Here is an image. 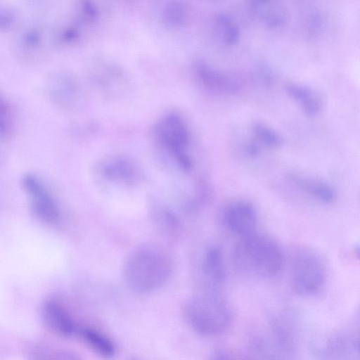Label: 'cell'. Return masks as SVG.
<instances>
[{
    "mask_svg": "<svg viewBox=\"0 0 360 360\" xmlns=\"http://www.w3.org/2000/svg\"><path fill=\"white\" fill-rule=\"evenodd\" d=\"M14 122L8 101L0 96V139L8 142L13 136Z\"/></svg>",
    "mask_w": 360,
    "mask_h": 360,
    "instance_id": "cell-17",
    "label": "cell"
},
{
    "mask_svg": "<svg viewBox=\"0 0 360 360\" xmlns=\"http://www.w3.org/2000/svg\"><path fill=\"white\" fill-rule=\"evenodd\" d=\"M21 185L35 215L46 224H56L60 216L58 206L44 181L28 173L22 177Z\"/></svg>",
    "mask_w": 360,
    "mask_h": 360,
    "instance_id": "cell-5",
    "label": "cell"
},
{
    "mask_svg": "<svg viewBox=\"0 0 360 360\" xmlns=\"http://www.w3.org/2000/svg\"><path fill=\"white\" fill-rule=\"evenodd\" d=\"M289 178L307 193L321 202L330 203L336 199L337 194L334 188L324 182L302 178L294 174H291Z\"/></svg>",
    "mask_w": 360,
    "mask_h": 360,
    "instance_id": "cell-13",
    "label": "cell"
},
{
    "mask_svg": "<svg viewBox=\"0 0 360 360\" xmlns=\"http://www.w3.org/2000/svg\"><path fill=\"white\" fill-rule=\"evenodd\" d=\"M13 17L11 13L6 11H0V27L6 28L11 25Z\"/></svg>",
    "mask_w": 360,
    "mask_h": 360,
    "instance_id": "cell-20",
    "label": "cell"
},
{
    "mask_svg": "<svg viewBox=\"0 0 360 360\" xmlns=\"http://www.w3.org/2000/svg\"><path fill=\"white\" fill-rule=\"evenodd\" d=\"M81 6L84 19L86 22H94L98 15L97 8L94 1L92 0H82Z\"/></svg>",
    "mask_w": 360,
    "mask_h": 360,
    "instance_id": "cell-19",
    "label": "cell"
},
{
    "mask_svg": "<svg viewBox=\"0 0 360 360\" xmlns=\"http://www.w3.org/2000/svg\"><path fill=\"white\" fill-rule=\"evenodd\" d=\"M182 314L191 329L208 337L225 333L234 321V313L229 303L210 292L188 299L183 305Z\"/></svg>",
    "mask_w": 360,
    "mask_h": 360,
    "instance_id": "cell-2",
    "label": "cell"
},
{
    "mask_svg": "<svg viewBox=\"0 0 360 360\" xmlns=\"http://www.w3.org/2000/svg\"><path fill=\"white\" fill-rule=\"evenodd\" d=\"M326 267L323 259L315 251L298 250L291 264V284L293 290L304 297H312L323 288L326 282Z\"/></svg>",
    "mask_w": 360,
    "mask_h": 360,
    "instance_id": "cell-4",
    "label": "cell"
},
{
    "mask_svg": "<svg viewBox=\"0 0 360 360\" xmlns=\"http://www.w3.org/2000/svg\"><path fill=\"white\" fill-rule=\"evenodd\" d=\"M25 41L29 46H35L39 41V35L34 31L29 32L25 37Z\"/></svg>",
    "mask_w": 360,
    "mask_h": 360,
    "instance_id": "cell-21",
    "label": "cell"
},
{
    "mask_svg": "<svg viewBox=\"0 0 360 360\" xmlns=\"http://www.w3.org/2000/svg\"><path fill=\"white\" fill-rule=\"evenodd\" d=\"M213 24L217 37L226 46L236 45L240 37L239 27L234 20L224 13H217Z\"/></svg>",
    "mask_w": 360,
    "mask_h": 360,
    "instance_id": "cell-14",
    "label": "cell"
},
{
    "mask_svg": "<svg viewBox=\"0 0 360 360\" xmlns=\"http://www.w3.org/2000/svg\"><path fill=\"white\" fill-rule=\"evenodd\" d=\"M162 134L166 142L174 148L181 147L186 141L184 129L176 118H170L163 124Z\"/></svg>",
    "mask_w": 360,
    "mask_h": 360,
    "instance_id": "cell-16",
    "label": "cell"
},
{
    "mask_svg": "<svg viewBox=\"0 0 360 360\" xmlns=\"http://www.w3.org/2000/svg\"><path fill=\"white\" fill-rule=\"evenodd\" d=\"M187 20V10L185 5L180 1L172 0L168 2L162 11L164 23L173 28L183 26Z\"/></svg>",
    "mask_w": 360,
    "mask_h": 360,
    "instance_id": "cell-15",
    "label": "cell"
},
{
    "mask_svg": "<svg viewBox=\"0 0 360 360\" xmlns=\"http://www.w3.org/2000/svg\"><path fill=\"white\" fill-rule=\"evenodd\" d=\"M42 316L46 324L58 335L70 337L76 334L77 326L70 314L55 301H47L42 308Z\"/></svg>",
    "mask_w": 360,
    "mask_h": 360,
    "instance_id": "cell-9",
    "label": "cell"
},
{
    "mask_svg": "<svg viewBox=\"0 0 360 360\" xmlns=\"http://www.w3.org/2000/svg\"><path fill=\"white\" fill-rule=\"evenodd\" d=\"M234 260L244 273L271 278L282 269L284 255L274 240L255 231L240 238L235 249Z\"/></svg>",
    "mask_w": 360,
    "mask_h": 360,
    "instance_id": "cell-3",
    "label": "cell"
},
{
    "mask_svg": "<svg viewBox=\"0 0 360 360\" xmlns=\"http://www.w3.org/2000/svg\"><path fill=\"white\" fill-rule=\"evenodd\" d=\"M255 18L269 28L283 27L288 21V11L284 0H248Z\"/></svg>",
    "mask_w": 360,
    "mask_h": 360,
    "instance_id": "cell-8",
    "label": "cell"
},
{
    "mask_svg": "<svg viewBox=\"0 0 360 360\" xmlns=\"http://www.w3.org/2000/svg\"><path fill=\"white\" fill-rule=\"evenodd\" d=\"M195 275L208 287H216L224 281L226 266L219 247L211 245L202 250L195 262Z\"/></svg>",
    "mask_w": 360,
    "mask_h": 360,
    "instance_id": "cell-6",
    "label": "cell"
},
{
    "mask_svg": "<svg viewBox=\"0 0 360 360\" xmlns=\"http://www.w3.org/2000/svg\"><path fill=\"white\" fill-rule=\"evenodd\" d=\"M63 36L65 40L70 41L77 39L78 32L75 28H69L63 32Z\"/></svg>",
    "mask_w": 360,
    "mask_h": 360,
    "instance_id": "cell-22",
    "label": "cell"
},
{
    "mask_svg": "<svg viewBox=\"0 0 360 360\" xmlns=\"http://www.w3.org/2000/svg\"><path fill=\"white\" fill-rule=\"evenodd\" d=\"M76 334L92 351L104 356L110 357L116 352L114 342L105 333L89 327H77Z\"/></svg>",
    "mask_w": 360,
    "mask_h": 360,
    "instance_id": "cell-11",
    "label": "cell"
},
{
    "mask_svg": "<svg viewBox=\"0 0 360 360\" xmlns=\"http://www.w3.org/2000/svg\"><path fill=\"white\" fill-rule=\"evenodd\" d=\"M288 94L300 104L304 112L310 116L317 115L322 106L320 97L311 89L304 85L288 82L285 85Z\"/></svg>",
    "mask_w": 360,
    "mask_h": 360,
    "instance_id": "cell-12",
    "label": "cell"
},
{
    "mask_svg": "<svg viewBox=\"0 0 360 360\" xmlns=\"http://www.w3.org/2000/svg\"><path fill=\"white\" fill-rule=\"evenodd\" d=\"M195 72L207 87L223 93L233 94L238 88V83L229 75L221 72L203 61L195 64Z\"/></svg>",
    "mask_w": 360,
    "mask_h": 360,
    "instance_id": "cell-10",
    "label": "cell"
},
{
    "mask_svg": "<svg viewBox=\"0 0 360 360\" xmlns=\"http://www.w3.org/2000/svg\"><path fill=\"white\" fill-rule=\"evenodd\" d=\"M252 131L257 139L267 147L276 148L283 143V139L279 134L261 122L253 124Z\"/></svg>",
    "mask_w": 360,
    "mask_h": 360,
    "instance_id": "cell-18",
    "label": "cell"
},
{
    "mask_svg": "<svg viewBox=\"0 0 360 360\" xmlns=\"http://www.w3.org/2000/svg\"><path fill=\"white\" fill-rule=\"evenodd\" d=\"M7 142L0 139V167L6 160V145Z\"/></svg>",
    "mask_w": 360,
    "mask_h": 360,
    "instance_id": "cell-23",
    "label": "cell"
},
{
    "mask_svg": "<svg viewBox=\"0 0 360 360\" xmlns=\"http://www.w3.org/2000/svg\"><path fill=\"white\" fill-rule=\"evenodd\" d=\"M123 276L130 289L149 293L161 288L170 277L172 262L162 249L153 245L133 250L123 265Z\"/></svg>",
    "mask_w": 360,
    "mask_h": 360,
    "instance_id": "cell-1",
    "label": "cell"
},
{
    "mask_svg": "<svg viewBox=\"0 0 360 360\" xmlns=\"http://www.w3.org/2000/svg\"><path fill=\"white\" fill-rule=\"evenodd\" d=\"M223 221L230 231L242 238L256 231L257 213L250 202L239 201L226 209Z\"/></svg>",
    "mask_w": 360,
    "mask_h": 360,
    "instance_id": "cell-7",
    "label": "cell"
}]
</instances>
